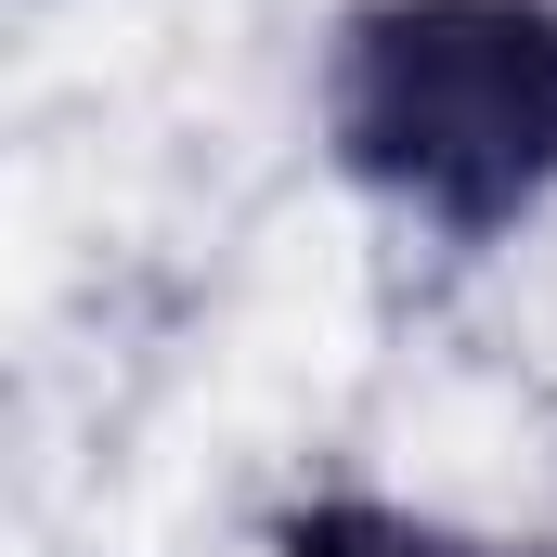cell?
<instances>
[{"label": "cell", "mask_w": 557, "mask_h": 557, "mask_svg": "<svg viewBox=\"0 0 557 557\" xmlns=\"http://www.w3.org/2000/svg\"><path fill=\"white\" fill-rule=\"evenodd\" d=\"M337 156L454 234L519 221L557 182V13L545 0H389L337 39Z\"/></svg>", "instance_id": "1"}, {"label": "cell", "mask_w": 557, "mask_h": 557, "mask_svg": "<svg viewBox=\"0 0 557 557\" xmlns=\"http://www.w3.org/2000/svg\"><path fill=\"white\" fill-rule=\"evenodd\" d=\"M285 557H480V545H454L428 519H389V506H324V519L285 532Z\"/></svg>", "instance_id": "2"}]
</instances>
